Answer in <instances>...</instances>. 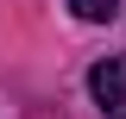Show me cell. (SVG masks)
Segmentation results:
<instances>
[{"label":"cell","instance_id":"1","mask_svg":"<svg viewBox=\"0 0 126 119\" xmlns=\"http://www.w3.org/2000/svg\"><path fill=\"white\" fill-rule=\"evenodd\" d=\"M88 94H94V107L107 119H126V50L120 57H101L88 69Z\"/></svg>","mask_w":126,"mask_h":119},{"label":"cell","instance_id":"2","mask_svg":"<svg viewBox=\"0 0 126 119\" xmlns=\"http://www.w3.org/2000/svg\"><path fill=\"white\" fill-rule=\"evenodd\" d=\"M63 6H69L82 25H107V19H120V0H63Z\"/></svg>","mask_w":126,"mask_h":119}]
</instances>
